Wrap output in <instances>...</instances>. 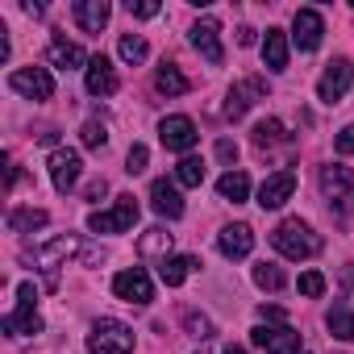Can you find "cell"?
<instances>
[{"instance_id":"38","label":"cell","mask_w":354,"mask_h":354,"mask_svg":"<svg viewBox=\"0 0 354 354\" xmlns=\"http://www.w3.org/2000/svg\"><path fill=\"white\" fill-rule=\"evenodd\" d=\"M333 146H337V154H354V121H350V125L333 138Z\"/></svg>"},{"instance_id":"24","label":"cell","mask_w":354,"mask_h":354,"mask_svg":"<svg viewBox=\"0 0 354 354\" xmlns=\"http://www.w3.org/2000/svg\"><path fill=\"white\" fill-rule=\"evenodd\" d=\"M154 88H158L162 96H184L192 84H188V75L175 67V63H162V67L154 71Z\"/></svg>"},{"instance_id":"31","label":"cell","mask_w":354,"mask_h":354,"mask_svg":"<svg viewBox=\"0 0 354 354\" xmlns=\"http://www.w3.org/2000/svg\"><path fill=\"white\" fill-rule=\"evenodd\" d=\"M279 142H288L283 121L267 117V121H259V125H254V146H279Z\"/></svg>"},{"instance_id":"37","label":"cell","mask_w":354,"mask_h":354,"mask_svg":"<svg viewBox=\"0 0 354 354\" xmlns=\"http://www.w3.org/2000/svg\"><path fill=\"white\" fill-rule=\"evenodd\" d=\"M133 17H158V0H129L125 5Z\"/></svg>"},{"instance_id":"21","label":"cell","mask_w":354,"mask_h":354,"mask_svg":"<svg viewBox=\"0 0 354 354\" xmlns=\"http://www.w3.org/2000/svg\"><path fill=\"white\" fill-rule=\"evenodd\" d=\"M0 325H5V333H9V337H30V333H42V317H38V308H34V304H17L5 321H0Z\"/></svg>"},{"instance_id":"23","label":"cell","mask_w":354,"mask_h":354,"mask_svg":"<svg viewBox=\"0 0 354 354\" xmlns=\"http://www.w3.org/2000/svg\"><path fill=\"white\" fill-rule=\"evenodd\" d=\"M192 267H196V259H192V254H171V259H162V263H158V279H162L167 288H180V283L192 275Z\"/></svg>"},{"instance_id":"39","label":"cell","mask_w":354,"mask_h":354,"mask_svg":"<svg viewBox=\"0 0 354 354\" xmlns=\"http://www.w3.org/2000/svg\"><path fill=\"white\" fill-rule=\"evenodd\" d=\"M259 317H263L267 325H283V308H279V304H263V308H259Z\"/></svg>"},{"instance_id":"41","label":"cell","mask_w":354,"mask_h":354,"mask_svg":"<svg viewBox=\"0 0 354 354\" xmlns=\"http://www.w3.org/2000/svg\"><path fill=\"white\" fill-rule=\"evenodd\" d=\"M104 192H109V184H104V180H92V184H88V192H84V196H88V201H100V196H104Z\"/></svg>"},{"instance_id":"9","label":"cell","mask_w":354,"mask_h":354,"mask_svg":"<svg viewBox=\"0 0 354 354\" xmlns=\"http://www.w3.org/2000/svg\"><path fill=\"white\" fill-rule=\"evenodd\" d=\"M350 88H354V63H350V59H333V63L325 67V75L317 80V96H321L325 104H337Z\"/></svg>"},{"instance_id":"25","label":"cell","mask_w":354,"mask_h":354,"mask_svg":"<svg viewBox=\"0 0 354 354\" xmlns=\"http://www.w3.org/2000/svg\"><path fill=\"white\" fill-rule=\"evenodd\" d=\"M138 254H142V259H158V263H162V259H171V234H167V230H158V225H154V230H146V234L138 238Z\"/></svg>"},{"instance_id":"27","label":"cell","mask_w":354,"mask_h":354,"mask_svg":"<svg viewBox=\"0 0 354 354\" xmlns=\"http://www.w3.org/2000/svg\"><path fill=\"white\" fill-rule=\"evenodd\" d=\"M325 325H329V333H333L337 342H354V308H350V304H333V308L325 313Z\"/></svg>"},{"instance_id":"10","label":"cell","mask_w":354,"mask_h":354,"mask_svg":"<svg viewBox=\"0 0 354 354\" xmlns=\"http://www.w3.org/2000/svg\"><path fill=\"white\" fill-rule=\"evenodd\" d=\"M113 296L125 300V304H150L154 300V283L142 267H129V271H117L113 275Z\"/></svg>"},{"instance_id":"7","label":"cell","mask_w":354,"mask_h":354,"mask_svg":"<svg viewBox=\"0 0 354 354\" xmlns=\"http://www.w3.org/2000/svg\"><path fill=\"white\" fill-rule=\"evenodd\" d=\"M250 342L267 354H300V333L292 325H254L250 329Z\"/></svg>"},{"instance_id":"18","label":"cell","mask_w":354,"mask_h":354,"mask_svg":"<svg viewBox=\"0 0 354 354\" xmlns=\"http://www.w3.org/2000/svg\"><path fill=\"white\" fill-rule=\"evenodd\" d=\"M217 250L225 254V259H246L250 250H254V230L250 225H225L221 234H217Z\"/></svg>"},{"instance_id":"42","label":"cell","mask_w":354,"mask_h":354,"mask_svg":"<svg viewBox=\"0 0 354 354\" xmlns=\"http://www.w3.org/2000/svg\"><path fill=\"white\" fill-rule=\"evenodd\" d=\"M17 296H21V304H34V300H38V292H34V283H21V288H17Z\"/></svg>"},{"instance_id":"20","label":"cell","mask_w":354,"mask_h":354,"mask_svg":"<svg viewBox=\"0 0 354 354\" xmlns=\"http://www.w3.org/2000/svg\"><path fill=\"white\" fill-rule=\"evenodd\" d=\"M71 13H75L80 30H88V34H100L113 9H109V0H75V5H71Z\"/></svg>"},{"instance_id":"36","label":"cell","mask_w":354,"mask_h":354,"mask_svg":"<svg viewBox=\"0 0 354 354\" xmlns=\"http://www.w3.org/2000/svg\"><path fill=\"white\" fill-rule=\"evenodd\" d=\"M146 162H150V150H146L142 142H133V146H129V154H125V171H129V175H142V171H146Z\"/></svg>"},{"instance_id":"29","label":"cell","mask_w":354,"mask_h":354,"mask_svg":"<svg viewBox=\"0 0 354 354\" xmlns=\"http://www.w3.org/2000/svg\"><path fill=\"white\" fill-rule=\"evenodd\" d=\"M50 217H46V209H13L9 213V230L13 234H34V230H42Z\"/></svg>"},{"instance_id":"14","label":"cell","mask_w":354,"mask_h":354,"mask_svg":"<svg viewBox=\"0 0 354 354\" xmlns=\"http://www.w3.org/2000/svg\"><path fill=\"white\" fill-rule=\"evenodd\" d=\"M296 192V171H275L259 188V209H283Z\"/></svg>"},{"instance_id":"3","label":"cell","mask_w":354,"mask_h":354,"mask_svg":"<svg viewBox=\"0 0 354 354\" xmlns=\"http://www.w3.org/2000/svg\"><path fill=\"white\" fill-rule=\"evenodd\" d=\"M88 350H92V354H133V329H129L125 321L100 317V321L88 329Z\"/></svg>"},{"instance_id":"40","label":"cell","mask_w":354,"mask_h":354,"mask_svg":"<svg viewBox=\"0 0 354 354\" xmlns=\"http://www.w3.org/2000/svg\"><path fill=\"white\" fill-rule=\"evenodd\" d=\"M217 158H221V162H234V158H238V146H234L230 138H221V142H217Z\"/></svg>"},{"instance_id":"12","label":"cell","mask_w":354,"mask_h":354,"mask_svg":"<svg viewBox=\"0 0 354 354\" xmlns=\"http://www.w3.org/2000/svg\"><path fill=\"white\" fill-rule=\"evenodd\" d=\"M9 88L30 96V100H50L55 96V75L46 67H21V71L9 75Z\"/></svg>"},{"instance_id":"19","label":"cell","mask_w":354,"mask_h":354,"mask_svg":"<svg viewBox=\"0 0 354 354\" xmlns=\"http://www.w3.org/2000/svg\"><path fill=\"white\" fill-rule=\"evenodd\" d=\"M46 59H50V67H63V71H75V67H84V71H88V63H92V59H88L75 42H67L63 34H59V38H50Z\"/></svg>"},{"instance_id":"35","label":"cell","mask_w":354,"mask_h":354,"mask_svg":"<svg viewBox=\"0 0 354 354\" xmlns=\"http://www.w3.org/2000/svg\"><path fill=\"white\" fill-rule=\"evenodd\" d=\"M296 288H300V296H308V300H317V296L325 292V275H321V271H304V275L296 279Z\"/></svg>"},{"instance_id":"32","label":"cell","mask_w":354,"mask_h":354,"mask_svg":"<svg viewBox=\"0 0 354 354\" xmlns=\"http://www.w3.org/2000/svg\"><path fill=\"white\" fill-rule=\"evenodd\" d=\"M80 142H84L88 150H104V146H109V129H104V121H96V117L84 121V125H80Z\"/></svg>"},{"instance_id":"2","label":"cell","mask_w":354,"mask_h":354,"mask_svg":"<svg viewBox=\"0 0 354 354\" xmlns=\"http://www.w3.org/2000/svg\"><path fill=\"white\" fill-rule=\"evenodd\" d=\"M321 192H325V201H329L333 213L350 217V213H354V171L342 167V162L321 167Z\"/></svg>"},{"instance_id":"17","label":"cell","mask_w":354,"mask_h":354,"mask_svg":"<svg viewBox=\"0 0 354 354\" xmlns=\"http://www.w3.org/2000/svg\"><path fill=\"white\" fill-rule=\"evenodd\" d=\"M254 100H263V80H242V84H234V88L225 92V117H230V121L246 117V113L254 109Z\"/></svg>"},{"instance_id":"1","label":"cell","mask_w":354,"mask_h":354,"mask_svg":"<svg viewBox=\"0 0 354 354\" xmlns=\"http://www.w3.org/2000/svg\"><path fill=\"white\" fill-rule=\"evenodd\" d=\"M271 246H275L283 259L300 263V259H313V254H321V234H317L308 221H300V217H288V221H279V225H275V234H271Z\"/></svg>"},{"instance_id":"8","label":"cell","mask_w":354,"mask_h":354,"mask_svg":"<svg viewBox=\"0 0 354 354\" xmlns=\"http://www.w3.org/2000/svg\"><path fill=\"white\" fill-rule=\"evenodd\" d=\"M158 142L167 146V150H175V154H188L196 142H201V133H196V121L192 117H162L158 121Z\"/></svg>"},{"instance_id":"13","label":"cell","mask_w":354,"mask_h":354,"mask_svg":"<svg viewBox=\"0 0 354 354\" xmlns=\"http://www.w3.org/2000/svg\"><path fill=\"white\" fill-rule=\"evenodd\" d=\"M321 38H325L321 13H317V9H296V17H292V46L308 55V50L321 46Z\"/></svg>"},{"instance_id":"45","label":"cell","mask_w":354,"mask_h":354,"mask_svg":"<svg viewBox=\"0 0 354 354\" xmlns=\"http://www.w3.org/2000/svg\"><path fill=\"white\" fill-rule=\"evenodd\" d=\"M300 354H308V350H300Z\"/></svg>"},{"instance_id":"5","label":"cell","mask_w":354,"mask_h":354,"mask_svg":"<svg viewBox=\"0 0 354 354\" xmlns=\"http://www.w3.org/2000/svg\"><path fill=\"white\" fill-rule=\"evenodd\" d=\"M46 171H50V184H55V192H71L75 184H80V171H84V162H80V154L75 150H67V146H55L50 150V158H46Z\"/></svg>"},{"instance_id":"6","label":"cell","mask_w":354,"mask_h":354,"mask_svg":"<svg viewBox=\"0 0 354 354\" xmlns=\"http://www.w3.org/2000/svg\"><path fill=\"white\" fill-rule=\"evenodd\" d=\"M188 42L201 50V59H205L209 67H221V63H225V46H221V26H217V17H201V21L188 30Z\"/></svg>"},{"instance_id":"44","label":"cell","mask_w":354,"mask_h":354,"mask_svg":"<svg viewBox=\"0 0 354 354\" xmlns=\"http://www.w3.org/2000/svg\"><path fill=\"white\" fill-rule=\"evenodd\" d=\"M225 354H246V350H242V346H230V350H225Z\"/></svg>"},{"instance_id":"26","label":"cell","mask_w":354,"mask_h":354,"mask_svg":"<svg viewBox=\"0 0 354 354\" xmlns=\"http://www.w3.org/2000/svg\"><path fill=\"white\" fill-rule=\"evenodd\" d=\"M217 192H221V201L242 205V201L250 196V175H246V171H225L221 180H217Z\"/></svg>"},{"instance_id":"22","label":"cell","mask_w":354,"mask_h":354,"mask_svg":"<svg viewBox=\"0 0 354 354\" xmlns=\"http://www.w3.org/2000/svg\"><path fill=\"white\" fill-rule=\"evenodd\" d=\"M288 34L283 30H267V38H263V63H267V71H288Z\"/></svg>"},{"instance_id":"28","label":"cell","mask_w":354,"mask_h":354,"mask_svg":"<svg viewBox=\"0 0 354 354\" xmlns=\"http://www.w3.org/2000/svg\"><path fill=\"white\" fill-rule=\"evenodd\" d=\"M175 184H180V188H201L205 184V158L184 154L180 162H175Z\"/></svg>"},{"instance_id":"15","label":"cell","mask_w":354,"mask_h":354,"mask_svg":"<svg viewBox=\"0 0 354 354\" xmlns=\"http://www.w3.org/2000/svg\"><path fill=\"white\" fill-rule=\"evenodd\" d=\"M84 88H88L92 96H113V92L121 88L117 67H113L104 55H92V63H88V71H84Z\"/></svg>"},{"instance_id":"4","label":"cell","mask_w":354,"mask_h":354,"mask_svg":"<svg viewBox=\"0 0 354 354\" xmlns=\"http://www.w3.org/2000/svg\"><path fill=\"white\" fill-rule=\"evenodd\" d=\"M133 221H138V201L133 196H117L113 209H100V213L88 217V230L92 234H129Z\"/></svg>"},{"instance_id":"33","label":"cell","mask_w":354,"mask_h":354,"mask_svg":"<svg viewBox=\"0 0 354 354\" xmlns=\"http://www.w3.org/2000/svg\"><path fill=\"white\" fill-rule=\"evenodd\" d=\"M254 283H259L263 292H279V288H283V271H279L275 263H254Z\"/></svg>"},{"instance_id":"43","label":"cell","mask_w":354,"mask_h":354,"mask_svg":"<svg viewBox=\"0 0 354 354\" xmlns=\"http://www.w3.org/2000/svg\"><path fill=\"white\" fill-rule=\"evenodd\" d=\"M238 46H254V30H250V26L238 30Z\"/></svg>"},{"instance_id":"11","label":"cell","mask_w":354,"mask_h":354,"mask_svg":"<svg viewBox=\"0 0 354 354\" xmlns=\"http://www.w3.org/2000/svg\"><path fill=\"white\" fill-rule=\"evenodd\" d=\"M71 254H80V238H55V242H46V246L34 250V263L46 271V283H50V288L59 283V267H63Z\"/></svg>"},{"instance_id":"34","label":"cell","mask_w":354,"mask_h":354,"mask_svg":"<svg viewBox=\"0 0 354 354\" xmlns=\"http://www.w3.org/2000/svg\"><path fill=\"white\" fill-rule=\"evenodd\" d=\"M184 329H188L192 337H201V342L213 337V321H209L205 313H196V308H184Z\"/></svg>"},{"instance_id":"16","label":"cell","mask_w":354,"mask_h":354,"mask_svg":"<svg viewBox=\"0 0 354 354\" xmlns=\"http://www.w3.org/2000/svg\"><path fill=\"white\" fill-rule=\"evenodd\" d=\"M150 205L158 217L175 221V217H184V196H180V184L175 180H154L150 184Z\"/></svg>"},{"instance_id":"30","label":"cell","mask_w":354,"mask_h":354,"mask_svg":"<svg viewBox=\"0 0 354 354\" xmlns=\"http://www.w3.org/2000/svg\"><path fill=\"white\" fill-rule=\"evenodd\" d=\"M117 55H121L129 67H138V63H146L150 46H146V38H142V34H121V42H117Z\"/></svg>"}]
</instances>
